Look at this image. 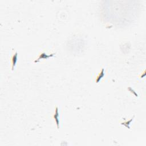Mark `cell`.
<instances>
[{
  "mask_svg": "<svg viewBox=\"0 0 146 146\" xmlns=\"http://www.w3.org/2000/svg\"><path fill=\"white\" fill-rule=\"evenodd\" d=\"M132 120H133V118L132 119H131L130 120H129L128 121V122H123V123H122V125H125L126 127H127V124H128V128H130V123H131L132 122Z\"/></svg>",
  "mask_w": 146,
  "mask_h": 146,
  "instance_id": "5b68a950",
  "label": "cell"
},
{
  "mask_svg": "<svg viewBox=\"0 0 146 146\" xmlns=\"http://www.w3.org/2000/svg\"><path fill=\"white\" fill-rule=\"evenodd\" d=\"M17 59H18V53L16 52L12 57V70H14L15 67L16 66Z\"/></svg>",
  "mask_w": 146,
  "mask_h": 146,
  "instance_id": "3957f363",
  "label": "cell"
},
{
  "mask_svg": "<svg viewBox=\"0 0 146 146\" xmlns=\"http://www.w3.org/2000/svg\"><path fill=\"white\" fill-rule=\"evenodd\" d=\"M54 55H55V53H53V54H50V55H47V54L45 53H41L40 55H39V57L37 59V60H36L35 61H34V62L35 63H38L39 62V61L41 60V59H48L49 58H50V57H53Z\"/></svg>",
  "mask_w": 146,
  "mask_h": 146,
  "instance_id": "6da1fadb",
  "label": "cell"
},
{
  "mask_svg": "<svg viewBox=\"0 0 146 146\" xmlns=\"http://www.w3.org/2000/svg\"><path fill=\"white\" fill-rule=\"evenodd\" d=\"M104 76H105V70H104V69H102V70L100 71V73L99 74V75L97 76V77L96 78V83L99 82L103 78Z\"/></svg>",
  "mask_w": 146,
  "mask_h": 146,
  "instance_id": "277c9868",
  "label": "cell"
},
{
  "mask_svg": "<svg viewBox=\"0 0 146 146\" xmlns=\"http://www.w3.org/2000/svg\"><path fill=\"white\" fill-rule=\"evenodd\" d=\"M53 118L54 119V120H55V121L57 126V128L58 129H59V123H60V121H59V114L58 107H56V108H55V113H54V115H53Z\"/></svg>",
  "mask_w": 146,
  "mask_h": 146,
  "instance_id": "7a4b0ae2",
  "label": "cell"
}]
</instances>
